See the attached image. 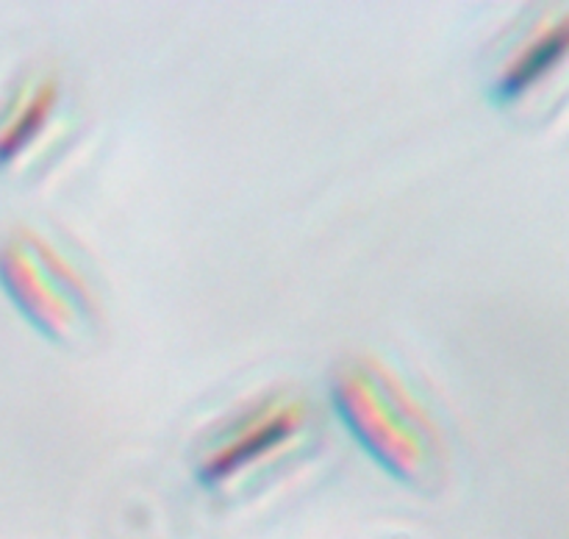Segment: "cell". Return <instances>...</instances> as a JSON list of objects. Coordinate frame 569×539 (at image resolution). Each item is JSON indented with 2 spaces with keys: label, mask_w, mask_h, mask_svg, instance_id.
I'll return each instance as SVG.
<instances>
[{
  "label": "cell",
  "mask_w": 569,
  "mask_h": 539,
  "mask_svg": "<svg viewBox=\"0 0 569 539\" xmlns=\"http://www.w3.org/2000/svg\"><path fill=\"white\" fill-rule=\"evenodd\" d=\"M567 53V14H545L517 39L503 56L489 83V98L498 106H515L542 87L561 67Z\"/></svg>",
  "instance_id": "5"
},
{
  "label": "cell",
  "mask_w": 569,
  "mask_h": 539,
  "mask_svg": "<svg viewBox=\"0 0 569 539\" xmlns=\"http://www.w3.org/2000/svg\"><path fill=\"white\" fill-rule=\"evenodd\" d=\"M0 289L50 345L81 348L100 328V298L81 267L44 233L20 226L0 239Z\"/></svg>",
  "instance_id": "2"
},
{
  "label": "cell",
  "mask_w": 569,
  "mask_h": 539,
  "mask_svg": "<svg viewBox=\"0 0 569 539\" xmlns=\"http://www.w3.org/2000/svg\"><path fill=\"white\" fill-rule=\"evenodd\" d=\"M311 426V403L298 392L272 389L220 417L194 448L192 476L209 492L233 487L261 467L292 453Z\"/></svg>",
  "instance_id": "3"
},
{
  "label": "cell",
  "mask_w": 569,
  "mask_h": 539,
  "mask_svg": "<svg viewBox=\"0 0 569 539\" xmlns=\"http://www.w3.org/2000/svg\"><path fill=\"white\" fill-rule=\"evenodd\" d=\"M331 406L356 445L395 481L417 492H433L445 481L442 426L381 356H348L333 370Z\"/></svg>",
  "instance_id": "1"
},
{
  "label": "cell",
  "mask_w": 569,
  "mask_h": 539,
  "mask_svg": "<svg viewBox=\"0 0 569 539\" xmlns=\"http://www.w3.org/2000/svg\"><path fill=\"white\" fill-rule=\"evenodd\" d=\"M61 109V83L53 72H31L0 103V172L26 164L48 139Z\"/></svg>",
  "instance_id": "4"
}]
</instances>
